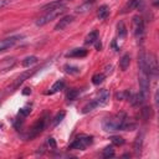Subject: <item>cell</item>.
Segmentation results:
<instances>
[{
	"label": "cell",
	"mask_w": 159,
	"mask_h": 159,
	"mask_svg": "<svg viewBox=\"0 0 159 159\" xmlns=\"http://www.w3.org/2000/svg\"><path fill=\"white\" fill-rule=\"evenodd\" d=\"M127 118V116L124 113H117L107 119L103 120L102 123V127L104 130L107 132H114V130H120L122 128V124L124 122V119Z\"/></svg>",
	"instance_id": "1"
},
{
	"label": "cell",
	"mask_w": 159,
	"mask_h": 159,
	"mask_svg": "<svg viewBox=\"0 0 159 159\" xmlns=\"http://www.w3.org/2000/svg\"><path fill=\"white\" fill-rule=\"evenodd\" d=\"M65 7L66 6H62V7H58V9H53V10H47L45 15H42L40 19L36 20V25L37 26H43L46 24H48L50 21H52L53 19L58 17L60 15H62L65 12Z\"/></svg>",
	"instance_id": "2"
},
{
	"label": "cell",
	"mask_w": 159,
	"mask_h": 159,
	"mask_svg": "<svg viewBox=\"0 0 159 159\" xmlns=\"http://www.w3.org/2000/svg\"><path fill=\"white\" fill-rule=\"evenodd\" d=\"M92 142H93V137L92 135H80L70 144V149L84 150L89 144H92Z\"/></svg>",
	"instance_id": "3"
},
{
	"label": "cell",
	"mask_w": 159,
	"mask_h": 159,
	"mask_svg": "<svg viewBox=\"0 0 159 159\" xmlns=\"http://www.w3.org/2000/svg\"><path fill=\"white\" fill-rule=\"evenodd\" d=\"M133 32L137 39L142 37L144 34V21L142 19V16H139V15L133 17Z\"/></svg>",
	"instance_id": "4"
},
{
	"label": "cell",
	"mask_w": 159,
	"mask_h": 159,
	"mask_svg": "<svg viewBox=\"0 0 159 159\" xmlns=\"http://www.w3.org/2000/svg\"><path fill=\"white\" fill-rule=\"evenodd\" d=\"M43 128H45V119H43V118L37 119V120L34 123V125L31 127V129H30L29 139H32V138H35L36 135H39V134L43 130Z\"/></svg>",
	"instance_id": "5"
},
{
	"label": "cell",
	"mask_w": 159,
	"mask_h": 159,
	"mask_svg": "<svg viewBox=\"0 0 159 159\" xmlns=\"http://www.w3.org/2000/svg\"><path fill=\"white\" fill-rule=\"evenodd\" d=\"M36 70H39V68H34V70H30V71H25V72H22V73H21V75H20L15 81H14V83H12V86H11V88H12L11 91L16 89L21 83H24V81H25V80H27L29 77H31V76H32V73H34Z\"/></svg>",
	"instance_id": "6"
},
{
	"label": "cell",
	"mask_w": 159,
	"mask_h": 159,
	"mask_svg": "<svg viewBox=\"0 0 159 159\" xmlns=\"http://www.w3.org/2000/svg\"><path fill=\"white\" fill-rule=\"evenodd\" d=\"M147 62H148V72H149V76H157V72H158V65H157V60H155V56L154 55H147Z\"/></svg>",
	"instance_id": "7"
},
{
	"label": "cell",
	"mask_w": 159,
	"mask_h": 159,
	"mask_svg": "<svg viewBox=\"0 0 159 159\" xmlns=\"http://www.w3.org/2000/svg\"><path fill=\"white\" fill-rule=\"evenodd\" d=\"M143 4H144V0H129V1L127 2V5L123 7L122 14L129 12V11H132V10H138V9H140V7L143 6Z\"/></svg>",
	"instance_id": "8"
},
{
	"label": "cell",
	"mask_w": 159,
	"mask_h": 159,
	"mask_svg": "<svg viewBox=\"0 0 159 159\" xmlns=\"http://www.w3.org/2000/svg\"><path fill=\"white\" fill-rule=\"evenodd\" d=\"M128 101L130 102V104H132L133 107H139V106H142V104L144 103V101H145V94H144L143 92H139V93H135V94H130V97H129Z\"/></svg>",
	"instance_id": "9"
},
{
	"label": "cell",
	"mask_w": 159,
	"mask_h": 159,
	"mask_svg": "<svg viewBox=\"0 0 159 159\" xmlns=\"http://www.w3.org/2000/svg\"><path fill=\"white\" fill-rule=\"evenodd\" d=\"M75 20V17L72 15H67V16H63L56 25H55V31H61L63 29H66L72 21Z\"/></svg>",
	"instance_id": "10"
},
{
	"label": "cell",
	"mask_w": 159,
	"mask_h": 159,
	"mask_svg": "<svg viewBox=\"0 0 159 159\" xmlns=\"http://www.w3.org/2000/svg\"><path fill=\"white\" fill-rule=\"evenodd\" d=\"M21 36H14V37H9V39H5V40H1L0 41V52L9 48V47H12L15 45V42L17 41V39H20Z\"/></svg>",
	"instance_id": "11"
},
{
	"label": "cell",
	"mask_w": 159,
	"mask_h": 159,
	"mask_svg": "<svg viewBox=\"0 0 159 159\" xmlns=\"http://www.w3.org/2000/svg\"><path fill=\"white\" fill-rule=\"evenodd\" d=\"M62 6H66V2L65 0H55V1H51L48 4H45L41 10H53V9H58V7H62Z\"/></svg>",
	"instance_id": "12"
},
{
	"label": "cell",
	"mask_w": 159,
	"mask_h": 159,
	"mask_svg": "<svg viewBox=\"0 0 159 159\" xmlns=\"http://www.w3.org/2000/svg\"><path fill=\"white\" fill-rule=\"evenodd\" d=\"M142 148H143V133H139L133 143V149L135 155H139L142 153Z\"/></svg>",
	"instance_id": "13"
},
{
	"label": "cell",
	"mask_w": 159,
	"mask_h": 159,
	"mask_svg": "<svg viewBox=\"0 0 159 159\" xmlns=\"http://www.w3.org/2000/svg\"><path fill=\"white\" fill-rule=\"evenodd\" d=\"M84 56H87V50L82 47L73 48L66 53V57H84Z\"/></svg>",
	"instance_id": "14"
},
{
	"label": "cell",
	"mask_w": 159,
	"mask_h": 159,
	"mask_svg": "<svg viewBox=\"0 0 159 159\" xmlns=\"http://www.w3.org/2000/svg\"><path fill=\"white\" fill-rule=\"evenodd\" d=\"M63 87H65V82H63V80H58V81H56V82L52 84V87H51V89L47 92V94L57 93V92H60L61 89H63Z\"/></svg>",
	"instance_id": "15"
},
{
	"label": "cell",
	"mask_w": 159,
	"mask_h": 159,
	"mask_svg": "<svg viewBox=\"0 0 159 159\" xmlns=\"http://www.w3.org/2000/svg\"><path fill=\"white\" fill-rule=\"evenodd\" d=\"M96 99H97V102H98L99 106L106 104L107 101L109 99V92H108L107 89H102V91L99 92V94H98V98H96Z\"/></svg>",
	"instance_id": "16"
},
{
	"label": "cell",
	"mask_w": 159,
	"mask_h": 159,
	"mask_svg": "<svg viewBox=\"0 0 159 159\" xmlns=\"http://www.w3.org/2000/svg\"><path fill=\"white\" fill-rule=\"evenodd\" d=\"M129 63H130V56H129L128 53L123 55L122 58H120V61H119V67H120V70H122V71H125V70L129 67Z\"/></svg>",
	"instance_id": "17"
},
{
	"label": "cell",
	"mask_w": 159,
	"mask_h": 159,
	"mask_svg": "<svg viewBox=\"0 0 159 159\" xmlns=\"http://www.w3.org/2000/svg\"><path fill=\"white\" fill-rule=\"evenodd\" d=\"M93 2H94V0H86L81 6H78L77 9H76V12H86V11H88L91 7H92V5H93Z\"/></svg>",
	"instance_id": "18"
},
{
	"label": "cell",
	"mask_w": 159,
	"mask_h": 159,
	"mask_svg": "<svg viewBox=\"0 0 159 159\" xmlns=\"http://www.w3.org/2000/svg\"><path fill=\"white\" fill-rule=\"evenodd\" d=\"M108 14H109V7H108L107 5H102V6H99L98 12H97V16H98L99 20H104V19L108 16Z\"/></svg>",
	"instance_id": "19"
},
{
	"label": "cell",
	"mask_w": 159,
	"mask_h": 159,
	"mask_svg": "<svg viewBox=\"0 0 159 159\" xmlns=\"http://www.w3.org/2000/svg\"><path fill=\"white\" fill-rule=\"evenodd\" d=\"M97 40H98V32H97L96 30H93V31H91V32L86 36L84 42H86L87 45H92V43H94Z\"/></svg>",
	"instance_id": "20"
},
{
	"label": "cell",
	"mask_w": 159,
	"mask_h": 159,
	"mask_svg": "<svg viewBox=\"0 0 159 159\" xmlns=\"http://www.w3.org/2000/svg\"><path fill=\"white\" fill-rule=\"evenodd\" d=\"M117 32H118V36L120 39H124L127 36V27H125V25H124L123 21H119L117 24Z\"/></svg>",
	"instance_id": "21"
},
{
	"label": "cell",
	"mask_w": 159,
	"mask_h": 159,
	"mask_svg": "<svg viewBox=\"0 0 159 159\" xmlns=\"http://www.w3.org/2000/svg\"><path fill=\"white\" fill-rule=\"evenodd\" d=\"M99 104H98V102H97V99H93V101H91L89 103H87L83 108H82V113H88V112H91V111H93L94 108H97Z\"/></svg>",
	"instance_id": "22"
},
{
	"label": "cell",
	"mask_w": 159,
	"mask_h": 159,
	"mask_svg": "<svg viewBox=\"0 0 159 159\" xmlns=\"http://www.w3.org/2000/svg\"><path fill=\"white\" fill-rule=\"evenodd\" d=\"M129 97H130V92L128 89H124V91H120V92L116 93V99L117 101H127V99H129Z\"/></svg>",
	"instance_id": "23"
},
{
	"label": "cell",
	"mask_w": 159,
	"mask_h": 159,
	"mask_svg": "<svg viewBox=\"0 0 159 159\" xmlns=\"http://www.w3.org/2000/svg\"><path fill=\"white\" fill-rule=\"evenodd\" d=\"M36 62H37V57L36 56H27L26 58L22 60V66L24 67H30L31 65H34Z\"/></svg>",
	"instance_id": "24"
},
{
	"label": "cell",
	"mask_w": 159,
	"mask_h": 159,
	"mask_svg": "<svg viewBox=\"0 0 159 159\" xmlns=\"http://www.w3.org/2000/svg\"><path fill=\"white\" fill-rule=\"evenodd\" d=\"M103 158H112L114 157V149H113V145H107L104 149H103Z\"/></svg>",
	"instance_id": "25"
},
{
	"label": "cell",
	"mask_w": 159,
	"mask_h": 159,
	"mask_svg": "<svg viewBox=\"0 0 159 159\" xmlns=\"http://www.w3.org/2000/svg\"><path fill=\"white\" fill-rule=\"evenodd\" d=\"M65 71L70 75H78L80 73V68L76 66H71V65H65Z\"/></svg>",
	"instance_id": "26"
},
{
	"label": "cell",
	"mask_w": 159,
	"mask_h": 159,
	"mask_svg": "<svg viewBox=\"0 0 159 159\" xmlns=\"http://www.w3.org/2000/svg\"><path fill=\"white\" fill-rule=\"evenodd\" d=\"M150 117H152V108L150 107H143L142 108V118L144 120H148V119H150Z\"/></svg>",
	"instance_id": "27"
},
{
	"label": "cell",
	"mask_w": 159,
	"mask_h": 159,
	"mask_svg": "<svg viewBox=\"0 0 159 159\" xmlns=\"http://www.w3.org/2000/svg\"><path fill=\"white\" fill-rule=\"evenodd\" d=\"M104 81V75L103 73H96L92 77V83L93 84H101Z\"/></svg>",
	"instance_id": "28"
},
{
	"label": "cell",
	"mask_w": 159,
	"mask_h": 159,
	"mask_svg": "<svg viewBox=\"0 0 159 159\" xmlns=\"http://www.w3.org/2000/svg\"><path fill=\"white\" fill-rule=\"evenodd\" d=\"M65 116H66V113L63 112V111H61V112H58L56 116H55V118H53V122H52V125L53 127H56L63 118H65Z\"/></svg>",
	"instance_id": "29"
},
{
	"label": "cell",
	"mask_w": 159,
	"mask_h": 159,
	"mask_svg": "<svg viewBox=\"0 0 159 159\" xmlns=\"http://www.w3.org/2000/svg\"><path fill=\"white\" fill-rule=\"evenodd\" d=\"M111 142H112L113 145H117V147L124 144V139H123L122 137H119V135H113V137H111Z\"/></svg>",
	"instance_id": "30"
},
{
	"label": "cell",
	"mask_w": 159,
	"mask_h": 159,
	"mask_svg": "<svg viewBox=\"0 0 159 159\" xmlns=\"http://www.w3.org/2000/svg\"><path fill=\"white\" fill-rule=\"evenodd\" d=\"M31 113V107H22L19 109V116L21 117H27Z\"/></svg>",
	"instance_id": "31"
},
{
	"label": "cell",
	"mask_w": 159,
	"mask_h": 159,
	"mask_svg": "<svg viewBox=\"0 0 159 159\" xmlns=\"http://www.w3.org/2000/svg\"><path fill=\"white\" fill-rule=\"evenodd\" d=\"M77 96H78V91H77V89H71V91L67 93L66 98H67L68 101H73V99L77 98Z\"/></svg>",
	"instance_id": "32"
},
{
	"label": "cell",
	"mask_w": 159,
	"mask_h": 159,
	"mask_svg": "<svg viewBox=\"0 0 159 159\" xmlns=\"http://www.w3.org/2000/svg\"><path fill=\"white\" fill-rule=\"evenodd\" d=\"M9 4H10V0H0V9L7 6Z\"/></svg>",
	"instance_id": "33"
},
{
	"label": "cell",
	"mask_w": 159,
	"mask_h": 159,
	"mask_svg": "<svg viewBox=\"0 0 159 159\" xmlns=\"http://www.w3.org/2000/svg\"><path fill=\"white\" fill-rule=\"evenodd\" d=\"M48 144H50L51 148H56V142H55L53 138H48Z\"/></svg>",
	"instance_id": "34"
},
{
	"label": "cell",
	"mask_w": 159,
	"mask_h": 159,
	"mask_svg": "<svg viewBox=\"0 0 159 159\" xmlns=\"http://www.w3.org/2000/svg\"><path fill=\"white\" fill-rule=\"evenodd\" d=\"M94 45H96V48H97L98 51H99V50L102 48V45H101V41H99V39H98V40H97V41L94 42Z\"/></svg>",
	"instance_id": "35"
},
{
	"label": "cell",
	"mask_w": 159,
	"mask_h": 159,
	"mask_svg": "<svg viewBox=\"0 0 159 159\" xmlns=\"http://www.w3.org/2000/svg\"><path fill=\"white\" fill-rule=\"evenodd\" d=\"M22 93H24V94H30V93H31V89H30V88H25V89L22 91Z\"/></svg>",
	"instance_id": "36"
},
{
	"label": "cell",
	"mask_w": 159,
	"mask_h": 159,
	"mask_svg": "<svg viewBox=\"0 0 159 159\" xmlns=\"http://www.w3.org/2000/svg\"><path fill=\"white\" fill-rule=\"evenodd\" d=\"M0 127H1V124H0Z\"/></svg>",
	"instance_id": "37"
}]
</instances>
